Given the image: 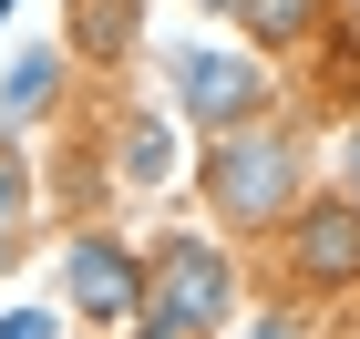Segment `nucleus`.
<instances>
[{
	"label": "nucleus",
	"instance_id": "f257e3e1",
	"mask_svg": "<svg viewBox=\"0 0 360 339\" xmlns=\"http://www.w3.org/2000/svg\"><path fill=\"white\" fill-rule=\"evenodd\" d=\"M195 196L226 237H278V216L309 196V134L299 124H237V134H206L195 154Z\"/></svg>",
	"mask_w": 360,
	"mask_h": 339
},
{
	"label": "nucleus",
	"instance_id": "f03ea898",
	"mask_svg": "<svg viewBox=\"0 0 360 339\" xmlns=\"http://www.w3.org/2000/svg\"><path fill=\"white\" fill-rule=\"evenodd\" d=\"M237 319V257L217 237H165L144 247V309L134 339H217Z\"/></svg>",
	"mask_w": 360,
	"mask_h": 339
},
{
	"label": "nucleus",
	"instance_id": "7ed1b4c3",
	"mask_svg": "<svg viewBox=\"0 0 360 339\" xmlns=\"http://www.w3.org/2000/svg\"><path fill=\"white\" fill-rule=\"evenodd\" d=\"M268 52H226V41H186V52L165 62V113L186 124V134H237V124H257L268 113Z\"/></svg>",
	"mask_w": 360,
	"mask_h": 339
},
{
	"label": "nucleus",
	"instance_id": "20e7f679",
	"mask_svg": "<svg viewBox=\"0 0 360 339\" xmlns=\"http://www.w3.org/2000/svg\"><path fill=\"white\" fill-rule=\"evenodd\" d=\"M268 247H278V278L299 288V298H350L360 288V206L340 196V185L330 196H299L278 216Z\"/></svg>",
	"mask_w": 360,
	"mask_h": 339
},
{
	"label": "nucleus",
	"instance_id": "39448f33",
	"mask_svg": "<svg viewBox=\"0 0 360 339\" xmlns=\"http://www.w3.org/2000/svg\"><path fill=\"white\" fill-rule=\"evenodd\" d=\"M62 309L93 319V329H134V309H144V247L113 237V226H83V237L62 247Z\"/></svg>",
	"mask_w": 360,
	"mask_h": 339
},
{
	"label": "nucleus",
	"instance_id": "423d86ee",
	"mask_svg": "<svg viewBox=\"0 0 360 339\" xmlns=\"http://www.w3.org/2000/svg\"><path fill=\"white\" fill-rule=\"evenodd\" d=\"M62 103V41H31L11 72H0V113H21V124H41V113Z\"/></svg>",
	"mask_w": 360,
	"mask_h": 339
},
{
	"label": "nucleus",
	"instance_id": "0eeeda50",
	"mask_svg": "<svg viewBox=\"0 0 360 339\" xmlns=\"http://www.w3.org/2000/svg\"><path fill=\"white\" fill-rule=\"evenodd\" d=\"M113 144H124V185H165L175 175V113H124Z\"/></svg>",
	"mask_w": 360,
	"mask_h": 339
},
{
	"label": "nucleus",
	"instance_id": "6e6552de",
	"mask_svg": "<svg viewBox=\"0 0 360 339\" xmlns=\"http://www.w3.org/2000/svg\"><path fill=\"white\" fill-rule=\"evenodd\" d=\"M134 31H144V0H72V52L124 62V52H134Z\"/></svg>",
	"mask_w": 360,
	"mask_h": 339
},
{
	"label": "nucleus",
	"instance_id": "1a4fd4ad",
	"mask_svg": "<svg viewBox=\"0 0 360 339\" xmlns=\"http://www.w3.org/2000/svg\"><path fill=\"white\" fill-rule=\"evenodd\" d=\"M237 21H248L268 52H299V41L330 31V0H237Z\"/></svg>",
	"mask_w": 360,
	"mask_h": 339
},
{
	"label": "nucleus",
	"instance_id": "9d476101",
	"mask_svg": "<svg viewBox=\"0 0 360 339\" xmlns=\"http://www.w3.org/2000/svg\"><path fill=\"white\" fill-rule=\"evenodd\" d=\"M0 339H62V309H41V298H0Z\"/></svg>",
	"mask_w": 360,
	"mask_h": 339
},
{
	"label": "nucleus",
	"instance_id": "9b49d317",
	"mask_svg": "<svg viewBox=\"0 0 360 339\" xmlns=\"http://www.w3.org/2000/svg\"><path fill=\"white\" fill-rule=\"evenodd\" d=\"M237 339H319V329H309L299 309H257V319H248V329H237Z\"/></svg>",
	"mask_w": 360,
	"mask_h": 339
},
{
	"label": "nucleus",
	"instance_id": "f8f14e48",
	"mask_svg": "<svg viewBox=\"0 0 360 339\" xmlns=\"http://www.w3.org/2000/svg\"><path fill=\"white\" fill-rule=\"evenodd\" d=\"M340 196L360 206V124H350V134H340Z\"/></svg>",
	"mask_w": 360,
	"mask_h": 339
},
{
	"label": "nucleus",
	"instance_id": "ddd939ff",
	"mask_svg": "<svg viewBox=\"0 0 360 339\" xmlns=\"http://www.w3.org/2000/svg\"><path fill=\"white\" fill-rule=\"evenodd\" d=\"M186 11H226V21H237V0H186Z\"/></svg>",
	"mask_w": 360,
	"mask_h": 339
}]
</instances>
